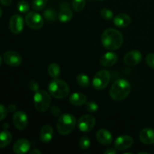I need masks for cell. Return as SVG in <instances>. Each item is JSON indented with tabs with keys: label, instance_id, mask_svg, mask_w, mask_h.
<instances>
[{
	"label": "cell",
	"instance_id": "obj_1",
	"mask_svg": "<svg viewBox=\"0 0 154 154\" xmlns=\"http://www.w3.org/2000/svg\"><path fill=\"white\" fill-rule=\"evenodd\" d=\"M101 40L102 45L109 51L119 49L123 43V37L121 32L112 28L108 29L104 31Z\"/></svg>",
	"mask_w": 154,
	"mask_h": 154
},
{
	"label": "cell",
	"instance_id": "obj_2",
	"mask_svg": "<svg viewBox=\"0 0 154 154\" xmlns=\"http://www.w3.org/2000/svg\"><path fill=\"white\" fill-rule=\"evenodd\" d=\"M131 90V84L127 80L118 79L110 89V96L114 101H122L129 96Z\"/></svg>",
	"mask_w": 154,
	"mask_h": 154
},
{
	"label": "cell",
	"instance_id": "obj_3",
	"mask_svg": "<svg viewBox=\"0 0 154 154\" xmlns=\"http://www.w3.org/2000/svg\"><path fill=\"white\" fill-rule=\"evenodd\" d=\"M77 120L75 116L69 114H64L58 119L57 124V131L63 135H69L76 126Z\"/></svg>",
	"mask_w": 154,
	"mask_h": 154
},
{
	"label": "cell",
	"instance_id": "obj_4",
	"mask_svg": "<svg viewBox=\"0 0 154 154\" xmlns=\"http://www.w3.org/2000/svg\"><path fill=\"white\" fill-rule=\"evenodd\" d=\"M50 94L56 99H64L69 94V87L65 81L60 79H54L48 87Z\"/></svg>",
	"mask_w": 154,
	"mask_h": 154
},
{
	"label": "cell",
	"instance_id": "obj_5",
	"mask_svg": "<svg viewBox=\"0 0 154 154\" xmlns=\"http://www.w3.org/2000/svg\"><path fill=\"white\" fill-rule=\"evenodd\" d=\"M33 100L35 108L39 112L46 111L51 104V96L45 90H38L35 92Z\"/></svg>",
	"mask_w": 154,
	"mask_h": 154
},
{
	"label": "cell",
	"instance_id": "obj_6",
	"mask_svg": "<svg viewBox=\"0 0 154 154\" xmlns=\"http://www.w3.org/2000/svg\"><path fill=\"white\" fill-rule=\"evenodd\" d=\"M111 80V74L108 70H101L95 75L93 86L96 90H102L106 88Z\"/></svg>",
	"mask_w": 154,
	"mask_h": 154
},
{
	"label": "cell",
	"instance_id": "obj_7",
	"mask_svg": "<svg viewBox=\"0 0 154 154\" xmlns=\"http://www.w3.org/2000/svg\"><path fill=\"white\" fill-rule=\"evenodd\" d=\"M25 21L27 26L32 29H40L44 25L42 17L35 11H30L26 14Z\"/></svg>",
	"mask_w": 154,
	"mask_h": 154
},
{
	"label": "cell",
	"instance_id": "obj_8",
	"mask_svg": "<svg viewBox=\"0 0 154 154\" xmlns=\"http://www.w3.org/2000/svg\"><path fill=\"white\" fill-rule=\"evenodd\" d=\"M96 122L93 116L87 114L80 117L78 121V127L81 132H89L94 128Z\"/></svg>",
	"mask_w": 154,
	"mask_h": 154
},
{
	"label": "cell",
	"instance_id": "obj_9",
	"mask_svg": "<svg viewBox=\"0 0 154 154\" xmlns=\"http://www.w3.org/2000/svg\"><path fill=\"white\" fill-rule=\"evenodd\" d=\"M24 27V21L20 15L15 14L11 17L9 21V28L12 33L15 35L20 34Z\"/></svg>",
	"mask_w": 154,
	"mask_h": 154
},
{
	"label": "cell",
	"instance_id": "obj_10",
	"mask_svg": "<svg viewBox=\"0 0 154 154\" xmlns=\"http://www.w3.org/2000/svg\"><path fill=\"white\" fill-rule=\"evenodd\" d=\"M13 123L19 130H23L28 124V116L24 111H18L14 114Z\"/></svg>",
	"mask_w": 154,
	"mask_h": 154
},
{
	"label": "cell",
	"instance_id": "obj_11",
	"mask_svg": "<svg viewBox=\"0 0 154 154\" xmlns=\"http://www.w3.org/2000/svg\"><path fill=\"white\" fill-rule=\"evenodd\" d=\"M3 59L7 65L11 67L19 66L22 63V57L18 53L13 51H7L3 55Z\"/></svg>",
	"mask_w": 154,
	"mask_h": 154
},
{
	"label": "cell",
	"instance_id": "obj_12",
	"mask_svg": "<svg viewBox=\"0 0 154 154\" xmlns=\"http://www.w3.org/2000/svg\"><path fill=\"white\" fill-rule=\"evenodd\" d=\"M133 138L128 135H123L118 137L115 140L114 147L116 150H127L129 147H132L133 144Z\"/></svg>",
	"mask_w": 154,
	"mask_h": 154
},
{
	"label": "cell",
	"instance_id": "obj_13",
	"mask_svg": "<svg viewBox=\"0 0 154 154\" xmlns=\"http://www.w3.org/2000/svg\"><path fill=\"white\" fill-rule=\"evenodd\" d=\"M142 60V55L141 52L136 50L128 52L124 57V63L126 66H136Z\"/></svg>",
	"mask_w": 154,
	"mask_h": 154
},
{
	"label": "cell",
	"instance_id": "obj_14",
	"mask_svg": "<svg viewBox=\"0 0 154 154\" xmlns=\"http://www.w3.org/2000/svg\"><path fill=\"white\" fill-rule=\"evenodd\" d=\"M96 139L103 145H109L113 141V137L111 132L105 129H101L96 132Z\"/></svg>",
	"mask_w": 154,
	"mask_h": 154
},
{
	"label": "cell",
	"instance_id": "obj_15",
	"mask_svg": "<svg viewBox=\"0 0 154 154\" xmlns=\"http://www.w3.org/2000/svg\"><path fill=\"white\" fill-rule=\"evenodd\" d=\"M30 149V143L28 140L21 138L17 140L13 146V150L17 154H23L27 153Z\"/></svg>",
	"mask_w": 154,
	"mask_h": 154
},
{
	"label": "cell",
	"instance_id": "obj_16",
	"mask_svg": "<svg viewBox=\"0 0 154 154\" xmlns=\"http://www.w3.org/2000/svg\"><path fill=\"white\" fill-rule=\"evenodd\" d=\"M139 138L143 144L147 145L154 144V130L150 128L143 129L140 132Z\"/></svg>",
	"mask_w": 154,
	"mask_h": 154
},
{
	"label": "cell",
	"instance_id": "obj_17",
	"mask_svg": "<svg viewBox=\"0 0 154 154\" xmlns=\"http://www.w3.org/2000/svg\"><path fill=\"white\" fill-rule=\"evenodd\" d=\"M118 57L114 52H108L102 56L100 58V63L104 67H111L117 62Z\"/></svg>",
	"mask_w": 154,
	"mask_h": 154
},
{
	"label": "cell",
	"instance_id": "obj_18",
	"mask_svg": "<svg viewBox=\"0 0 154 154\" xmlns=\"http://www.w3.org/2000/svg\"><path fill=\"white\" fill-rule=\"evenodd\" d=\"M54 136V129L50 125H45L40 132V140L42 142L47 144L52 140Z\"/></svg>",
	"mask_w": 154,
	"mask_h": 154
},
{
	"label": "cell",
	"instance_id": "obj_19",
	"mask_svg": "<svg viewBox=\"0 0 154 154\" xmlns=\"http://www.w3.org/2000/svg\"><path fill=\"white\" fill-rule=\"evenodd\" d=\"M131 23V18L126 14H120L114 17V23L116 26L120 28H125L128 26Z\"/></svg>",
	"mask_w": 154,
	"mask_h": 154
},
{
	"label": "cell",
	"instance_id": "obj_20",
	"mask_svg": "<svg viewBox=\"0 0 154 154\" xmlns=\"http://www.w3.org/2000/svg\"><path fill=\"white\" fill-rule=\"evenodd\" d=\"M69 101L75 106H81L87 102V96L81 93H74L71 95Z\"/></svg>",
	"mask_w": 154,
	"mask_h": 154
},
{
	"label": "cell",
	"instance_id": "obj_21",
	"mask_svg": "<svg viewBox=\"0 0 154 154\" xmlns=\"http://www.w3.org/2000/svg\"><path fill=\"white\" fill-rule=\"evenodd\" d=\"M12 135L8 130L0 132V148L5 147L11 142Z\"/></svg>",
	"mask_w": 154,
	"mask_h": 154
},
{
	"label": "cell",
	"instance_id": "obj_22",
	"mask_svg": "<svg viewBox=\"0 0 154 154\" xmlns=\"http://www.w3.org/2000/svg\"><path fill=\"white\" fill-rule=\"evenodd\" d=\"M73 13L69 8H64L60 11L58 15V19L61 23H67L72 20Z\"/></svg>",
	"mask_w": 154,
	"mask_h": 154
},
{
	"label": "cell",
	"instance_id": "obj_23",
	"mask_svg": "<svg viewBox=\"0 0 154 154\" xmlns=\"http://www.w3.org/2000/svg\"><path fill=\"white\" fill-rule=\"evenodd\" d=\"M48 74L50 76L54 79H57L60 77L61 70H60V66L57 63H53L49 65L48 69Z\"/></svg>",
	"mask_w": 154,
	"mask_h": 154
},
{
	"label": "cell",
	"instance_id": "obj_24",
	"mask_svg": "<svg viewBox=\"0 0 154 154\" xmlns=\"http://www.w3.org/2000/svg\"><path fill=\"white\" fill-rule=\"evenodd\" d=\"M90 78L85 74H79L77 77V83L82 87H88L90 86Z\"/></svg>",
	"mask_w": 154,
	"mask_h": 154
},
{
	"label": "cell",
	"instance_id": "obj_25",
	"mask_svg": "<svg viewBox=\"0 0 154 154\" xmlns=\"http://www.w3.org/2000/svg\"><path fill=\"white\" fill-rule=\"evenodd\" d=\"M44 17L47 20L50 21V22H53V21L56 20L57 18V13L54 9L52 8H48L44 11L43 14Z\"/></svg>",
	"mask_w": 154,
	"mask_h": 154
},
{
	"label": "cell",
	"instance_id": "obj_26",
	"mask_svg": "<svg viewBox=\"0 0 154 154\" xmlns=\"http://www.w3.org/2000/svg\"><path fill=\"white\" fill-rule=\"evenodd\" d=\"M86 5V0H72V8L77 12L84 10Z\"/></svg>",
	"mask_w": 154,
	"mask_h": 154
},
{
	"label": "cell",
	"instance_id": "obj_27",
	"mask_svg": "<svg viewBox=\"0 0 154 154\" xmlns=\"http://www.w3.org/2000/svg\"><path fill=\"white\" fill-rule=\"evenodd\" d=\"M48 3V0H32V6L35 11H41L45 8Z\"/></svg>",
	"mask_w": 154,
	"mask_h": 154
},
{
	"label": "cell",
	"instance_id": "obj_28",
	"mask_svg": "<svg viewBox=\"0 0 154 154\" xmlns=\"http://www.w3.org/2000/svg\"><path fill=\"white\" fill-rule=\"evenodd\" d=\"M100 15L104 20H111L114 18V13L108 8H102L100 11Z\"/></svg>",
	"mask_w": 154,
	"mask_h": 154
},
{
	"label": "cell",
	"instance_id": "obj_29",
	"mask_svg": "<svg viewBox=\"0 0 154 154\" xmlns=\"http://www.w3.org/2000/svg\"><path fill=\"white\" fill-rule=\"evenodd\" d=\"M79 145L82 150H88L90 147V139L87 136H83L80 139Z\"/></svg>",
	"mask_w": 154,
	"mask_h": 154
},
{
	"label": "cell",
	"instance_id": "obj_30",
	"mask_svg": "<svg viewBox=\"0 0 154 154\" xmlns=\"http://www.w3.org/2000/svg\"><path fill=\"white\" fill-rule=\"evenodd\" d=\"M17 9L21 13H26V12L29 11V5L27 2L26 1H24V0H22V1L19 2L17 4Z\"/></svg>",
	"mask_w": 154,
	"mask_h": 154
},
{
	"label": "cell",
	"instance_id": "obj_31",
	"mask_svg": "<svg viewBox=\"0 0 154 154\" xmlns=\"http://www.w3.org/2000/svg\"><path fill=\"white\" fill-rule=\"evenodd\" d=\"M86 108L87 111L90 113H96L98 111V105L94 102H89L86 104Z\"/></svg>",
	"mask_w": 154,
	"mask_h": 154
},
{
	"label": "cell",
	"instance_id": "obj_32",
	"mask_svg": "<svg viewBox=\"0 0 154 154\" xmlns=\"http://www.w3.org/2000/svg\"><path fill=\"white\" fill-rule=\"evenodd\" d=\"M8 114V109L5 105L0 104V121L4 120Z\"/></svg>",
	"mask_w": 154,
	"mask_h": 154
},
{
	"label": "cell",
	"instance_id": "obj_33",
	"mask_svg": "<svg viewBox=\"0 0 154 154\" xmlns=\"http://www.w3.org/2000/svg\"><path fill=\"white\" fill-rule=\"evenodd\" d=\"M146 63L149 67L154 69V54H150L147 56Z\"/></svg>",
	"mask_w": 154,
	"mask_h": 154
},
{
	"label": "cell",
	"instance_id": "obj_34",
	"mask_svg": "<svg viewBox=\"0 0 154 154\" xmlns=\"http://www.w3.org/2000/svg\"><path fill=\"white\" fill-rule=\"evenodd\" d=\"M29 87L30 90L32 91H34V92H37L39 90V85L35 81H31L29 84Z\"/></svg>",
	"mask_w": 154,
	"mask_h": 154
},
{
	"label": "cell",
	"instance_id": "obj_35",
	"mask_svg": "<svg viewBox=\"0 0 154 154\" xmlns=\"http://www.w3.org/2000/svg\"><path fill=\"white\" fill-rule=\"evenodd\" d=\"M105 154H116L117 153V150L114 148H108L104 152Z\"/></svg>",
	"mask_w": 154,
	"mask_h": 154
},
{
	"label": "cell",
	"instance_id": "obj_36",
	"mask_svg": "<svg viewBox=\"0 0 154 154\" xmlns=\"http://www.w3.org/2000/svg\"><path fill=\"white\" fill-rule=\"evenodd\" d=\"M0 2L5 6H8L11 4L12 0H0Z\"/></svg>",
	"mask_w": 154,
	"mask_h": 154
},
{
	"label": "cell",
	"instance_id": "obj_37",
	"mask_svg": "<svg viewBox=\"0 0 154 154\" xmlns=\"http://www.w3.org/2000/svg\"><path fill=\"white\" fill-rule=\"evenodd\" d=\"M15 110H16V106H15L14 105H11L10 106L8 107L9 111H11V112H13V111H14Z\"/></svg>",
	"mask_w": 154,
	"mask_h": 154
},
{
	"label": "cell",
	"instance_id": "obj_38",
	"mask_svg": "<svg viewBox=\"0 0 154 154\" xmlns=\"http://www.w3.org/2000/svg\"><path fill=\"white\" fill-rule=\"evenodd\" d=\"M29 153H31V154H34V153L40 154L41 151H40V150H37V149H33V150H32L31 151H29Z\"/></svg>",
	"mask_w": 154,
	"mask_h": 154
},
{
	"label": "cell",
	"instance_id": "obj_39",
	"mask_svg": "<svg viewBox=\"0 0 154 154\" xmlns=\"http://www.w3.org/2000/svg\"><path fill=\"white\" fill-rule=\"evenodd\" d=\"M2 57L0 56V66H2Z\"/></svg>",
	"mask_w": 154,
	"mask_h": 154
},
{
	"label": "cell",
	"instance_id": "obj_40",
	"mask_svg": "<svg viewBox=\"0 0 154 154\" xmlns=\"http://www.w3.org/2000/svg\"><path fill=\"white\" fill-rule=\"evenodd\" d=\"M2 11L1 8H0V17H2Z\"/></svg>",
	"mask_w": 154,
	"mask_h": 154
},
{
	"label": "cell",
	"instance_id": "obj_41",
	"mask_svg": "<svg viewBox=\"0 0 154 154\" xmlns=\"http://www.w3.org/2000/svg\"><path fill=\"white\" fill-rule=\"evenodd\" d=\"M140 153V154H141V153H145V154H148V153H147V152H139V153Z\"/></svg>",
	"mask_w": 154,
	"mask_h": 154
},
{
	"label": "cell",
	"instance_id": "obj_42",
	"mask_svg": "<svg viewBox=\"0 0 154 154\" xmlns=\"http://www.w3.org/2000/svg\"><path fill=\"white\" fill-rule=\"evenodd\" d=\"M98 1H100V2H102V1H105V0H98Z\"/></svg>",
	"mask_w": 154,
	"mask_h": 154
},
{
	"label": "cell",
	"instance_id": "obj_43",
	"mask_svg": "<svg viewBox=\"0 0 154 154\" xmlns=\"http://www.w3.org/2000/svg\"></svg>",
	"mask_w": 154,
	"mask_h": 154
}]
</instances>
